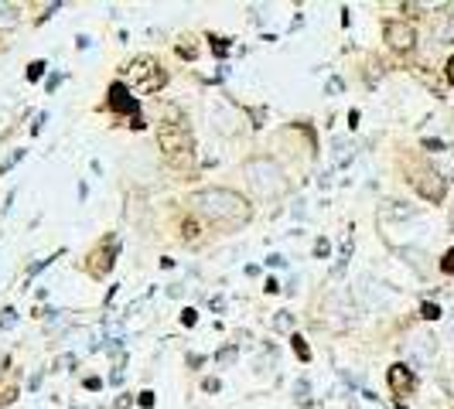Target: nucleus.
<instances>
[{"mask_svg": "<svg viewBox=\"0 0 454 409\" xmlns=\"http://www.w3.org/2000/svg\"><path fill=\"white\" fill-rule=\"evenodd\" d=\"M192 204H195L205 218L219 222V225H243V222H249V215H253L246 198L236 195V191H229V188H202V191L192 195Z\"/></svg>", "mask_w": 454, "mask_h": 409, "instance_id": "1", "label": "nucleus"}, {"mask_svg": "<svg viewBox=\"0 0 454 409\" xmlns=\"http://www.w3.org/2000/svg\"><path fill=\"white\" fill-rule=\"evenodd\" d=\"M243 174H246L249 188H253L260 198H267V202L287 195V177H284L280 164L270 161V157H249V161L243 164Z\"/></svg>", "mask_w": 454, "mask_h": 409, "instance_id": "2", "label": "nucleus"}, {"mask_svg": "<svg viewBox=\"0 0 454 409\" xmlns=\"http://www.w3.org/2000/svg\"><path fill=\"white\" fill-rule=\"evenodd\" d=\"M158 143L165 150V157L174 167H188L192 154H195V137H192V126L185 120H171L158 130Z\"/></svg>", "mask_w": 454, "mask_h": 409, "instance_id": "3", "label": "nucleus"}, {"mask_svg": "<svg viewBox=\"0 0 454 409\" xmlns=\"http://www.w3.org/2000/svg\"><path fill=\"white\" fill-rule=\"evenodd\" d=\"M126 72H130V79H133V89L140 92V96H147V92H158L161 85L167 82L165 69L158 65V58H151V55H137L130 65H126Z\"/></svg>", "mask_w": 454, "mask_h": 409, "instance_id": "4", "label": "nucleus"}, {"mask_svg": "<svg viewBox=\"0 0 454 409\" xmlns=\"http://www.w3.org/2000/svg\"><path fill=\"white\" fill-rule=\"evenodd\" d=\"M410 184L417 188L420 198H427V202H434V204L444 202V195H448V177L441 171H434V167H417Z\"/></svg>", "mask_w": 454, "mask_h": 409, "instance_id": "5", "label": "nucleus"}, {"mask_svg": "<svg viewBox=\"0 0 454 409\" xmlns=\"http://www.w3.org/2000/svg\"><path fill=\"white\" fill-rule=\"evenodd\" d=\"M106 110H110V113H130L137 130L144 126V120L137 116V99H133V92L126 89L124 82H113V85H110V92H106Z\"/></svg>", "mask_w": 454, "mask_h": 409, "instance_id": "6", "label": "nucleus"}, {"mask_svg": "<svg viewBox=\"0 0 454 409\" xmlns=\"http://www.w3.org/2000/svg\"><path fill=\"white\" fill-rule=\"evenodd\" d=\"M382 38H386V44L393 51H410L413 44H417V31L407 21H386L382 24Z\"/></svg>", "mask_w": 454, "mask_h": 409, "instance_id": "7", "label": "nucleus"}, {"mask_svg": "<svg viewBox=\"0 0 454 409\" xmlns=\"http://www.w3.org/2000/svg\"><path fill=\"white\" fill-rule=\"evenodd\" d=\"M403 351H407V358L413 365H430L434 355H437V338L434 334H413Z\"/></svg>", "mask_w": 454, "mask_h": 409, "instance_id": "8", "label": "nucleus"}, {"mask_svg": "<svg viewBox=\"0 0 454 409\" xmlns=\"http://www.w3.org/2000/svg\"><path fill=\"white\" fill-rule=\"evenodd\" d=\"M386 382H389L393 396H410L413 389H417V375H413V368L407 365V362L389 365V372H386Z\"/></svg>", "mask_w": 454, "mask_h": 409, "instance_id": "9", "label": "nucleus"}, {"mask_svg": "<svg viewBox=\"0 0 454 409\" xmlns=\"http://www.w3.org/2000/svg\"><path fill=\"white\" fill-rule=\"evenodd\" d=\"M359 297H362L369 307H386L393 293L386 290V284H379V280H372V277H362V280H359Z\"/></svg>", "mask_w": 454, "mask_h": 409, "instance_id": "10", "label": "nucleus"}, {"mask_svg": "<svg viewBox=\"0 0 454 409\" xmlns=\"http://www.w3.org/2000/svg\"><path fill=\"white\" fill-rule=\"evenodd\" d=\"M382 222H407V218H417V208L407 202H386L382 211H379Z\"/></svg>", "mask_w": 454, "mask_h": 409, "instance_id": "11", "label": "nucleus"}, {"mask_svg": "<svg viewBox=\"0 0 454 409\" xmlns=\"http://www.w3.org/2000/svg\"><path fill=\"white\" fill-rule=\"evenodd\" d=\"M331 150H335V164L338 167H345V164L352 161V140H345V137H338V140H331Z\"/></svg>", "mask_w": 454, "mask_h": 409, "instance_id": "12", "label": "nucleus"}, {"mask_svg": "<svg viewBox=\"0 0 454 409\" xmlns=\"http://www.w3.org/2000/svg\"><path fill=\"white\" fill-rule=\"evenodd\" d=\"M17 21H21L17 7H14V3H0V31H3V28H17Z\"/></svg>", "mask_w": 454, "mask_h": 409, "instance_id": "13", "label": "nucleus"}, {"mask_svg": "<svg viewBox=\"0 0 454 409\" xmlns=\"http://www.w3.org/2000/svg\"><path fill=\"white\" fill-rule=\"evenodd\" d=\"M434 38L444 41V44H454V14H448L441 24H437V31H434Z\"/></svg>", "mask_w": 454, "mask_h": 409, "instance_id": "14", "label": "nucleus"}, {"mask_svg": "<svg viewBox=\"0 0 454 409\" xmlns=\"http://www.w3.org/2000/svg\"><path fill=\"white\" fill-rule=\"evenodd\" d=\"M400 256H403V259L410 263L417 273H427V266H423V259H427V256H423L420 249H400Z\"/></svg>", "mask_w": 454, "mask_h": 409, "instance_id": "15", "label": "nucleus"}, {"mask_svg": "<svg viewBox=\"0 0 454 409\" xmlns=\"http://www.w3.org/2000/svg\"><path fill=\"white\" fill-rule=\"evenodd\" d=\"M290 348H294V355H297L301 362H311V348H308V341H304L301 334H290Z\"/></svg>", "mask_w": 454, "mask_h": 409, "instance_id": "16", "label": "nucleus"}, {"mask_svg": "<svg viewBox=\"0 0 454 409\" xmlns=\"http://www.w3.org/2000/svg\"><path fill=\"white\" fill-rule=\"evenodd\" d=\"M181 236H185V243H195V239L202 236V229H199V222H195V218H188V222H181Z\"/></svg>", "mask_w": 454, "mask_h": 409, "instance_id": "17", "label": "nucleus"}, {"mask_svg": "<svg viewBox=\"0 0 454 409\" xmlns=\"http://www.w3.org/2000/svg\"><path fill=\"white\" fill-rule=\"evenodd\" d=\"M14 324H17V311H14V307H3V311H0V331H10Z\"/></svg>", "mask_w": 454, "mask_h": 409, "instance_id": "18", "label": "nucleus"}, {"mask_svg": "<svg viewBox=\"0 0 454 409\" xmlns=\"http://www.w3.org/2000/svg\"><path fill=\"white\" fill-rule=\"evenodd\" d=\"M294 327V317H290L287 311H277V317H274V331H290Z\"/></svg>", "mask_w": 454, "mask_h": 409, "instance_id": "19", "label": "nucleus"}, {"mask_svg": "<svg viewBox=\"0 0 454 409\" xmlns=\"http://www.w3.org/2000/svg\"><path fill=\"white\" fill-rule=\"evenodd\" d=\"M178 55H181V58H199V44L188 38L185 44H178Z\"/></svg>", "mask_w": 454, "mask_h": 409, "instance_id": "20", "label": "nucleus"}, {"mask_svg": "<svg viewBox=\"0 0 454 409\" xmlns=\"http://www.w3.org/2000/svg\"><path fill=\"white\" fill-rule=\"evenodd\" d=\"M420 317H423V321H437V317H441V307H437V304H423V307H420Z\"/></svg>", "mask_w": 454, "mask_h": 409, "instance_id": "21", "label": "nucleus"}, {"mask_svg": "<svg viewBox=\"0 0 454 409\" xmlns=\"http://www.w3.org/2000/svg\"><path fill=\"white\" fill-rule=\"evenodd\" d=\"M44 69H48V65H44L42 58H38V62H31V65H28V79L31 82H38L44 76Z\"/></svg>", "mask_w": 454, "mask_h": 409, "instance_id": "22", "label": "nucleus"}, {"mask_svg": "<svg viewBox=\"0 0 454 409\" xmlns=\"http://www.w3.org/2000/svg\"><path fill=\"white\" fill-rule=\"evenodd\" d=\"M229 362H236V348H222L215 355V365H229Z\"/></svg>", "mask_w": 454, "mask_h": 409, "instance_id": "23", "label": "nucleus"}, {"mask_svg": "<svg viewBox=\"0 0 454 409\" xmlns=\"http://www.w3.org/2000/svg\"><path fill=\"white\" fill-rule=\"evenodd\" d=\"M212 51H215L219 58H226V55H229V38H212Z\"/></svg>", "mask_w": 454, "mask_h": 409, "instance_id": "24", "label": "nucleus"}, {"mask_svg": "<svg viewBox=\"0 0 454 409\" xmlns=\"http://www.w3.org/2000/svg\"><path fill=\"white\" fill-rule=\"evenodd\" d=\"M21 157H24V150H14V154H10V157H7V161L0 164V177H3V174H7V171H10V167H14V164L21 161Z\"/></svg>", "mask_w": 454, "mask_h": 409, "instance_id": "25", "label": "nucleus"}, {"mask_svg": "<svg viewBox=\"0 0 454 409\" xmlns=\"http://www.w3.org/2000/svg\"><path fill=\"white\" fill-rule=\"evenodd\" d=\"M328 252H331L328 239H318V243H314V259H328Z\"/></svg>", "mask_w": 454, "mask_h": 409, "instance_id": "26", "label": "nucleus"}, {"mask_svg": "<svg viewBox=\"0 0 454 409\" xmlns=\"http://www.w3.org/2000/svg\"><path fill=\"white\" fill-rule=\"evenodd\" d=\"M441 270H444L448 277H454V249H448V252H444V259H441Z\"/></svg>", "mask_w": 454, "mask_h": 409, "instance_id": "27", "label": "nucleus"}, {"mask_svg": "<svg viewBox=\"0 0 454 409\" xmlns=\"http://www.w3.org/2000/svg\"><path fill=\"white\" fill-rule=\"evenodd\" d=\"M342 89H345V82L338 79V76H331V79H328V85H325V92H328V96H338Z\"/></svg>", "mask_w": 454, "mask_h": 409, "instance_id": "28", "label": "nucleus"}, {"mask_svg": "<svg viewBox=\"0 0 454 409\" xmlns=\"http://www.w3.org/2000/svg\"><path fill=\"white\" fill-rule=\"evenodd\" d=\"M294 399H301V403H308V378H301V382L294 385Z\"/></svg>", "mask_w": 454, "mask_h": 409, "instance_id": "29", "label": "nucleus"}, {"mask_svg": "<svg viewBox=\"0 0 454 409\" xmlns=\"http://www.w3.org/2000/svg\"><path fill=\"white\" fill-rule=\"evenodd\" d=\"M137 406L151 409V406H154V392H151V389H144V392H140V396H137Z\"/></svg>", "mask_w": 454, "mask_h": 409, "instance_id": "30", "label": "nucleus"}, {"mask_svg": "<svg viewBox=\"0 0 454 409\" xmlns=\"http://www.w3.org/2000/svg\"><path fill=\"white\" fill-rule=\"evenodd\" d=\"M51 259H55V256H48V259H38V263H35V266L28 270V277H24V280H31V277H38V273H42V270H44V266H48V263H51Z\"/></svg>", "mask_w": 454, "mask_h": 409, "instance_id": "31", "label": "nucleus"}, {"mask_svg": "<svg viewBox=\"0 0 454 409\" xmlns=\"http://www.w3.org/2000/svg\"><path fill=\"white\" fill-rule=\"evenodd\" d=\"M181 324H185V327H195V324H199V314H195L192 307H188V311H181Z\"/></svg>", "mask_w": 454, "mask_h": 409, "instance_id": "32", "label": "nucleus"}, {"mask_svg": "<svg viewBox=\"0 0 454 409\" xmlns=\"http://www.w3.org/2000/svg\"><path fill=\"white\" fill-rule=\"evenodd\" d=\"M62 79H65V76H58V72H55V76H48V79H44V89H48V96H51V92H55V89H58V85H62Z\"/></svg>", "mask_w": 454, "mask_h": 409, "instance_id": "33", "label": "nucleus"}, {"mask_svg": "<svg viewBox=\"0 0 454 409\" xmlns=\"http://www.w3.org/2000/svg\"><path fill=\"white\" fill-rule=\"evenodd\" d=\"M44 123H48V113H38V116H35V123H31V133H35V137H38V133L44 130Z\"/></svg>", "mask_w": 454, "mask_h": 409, "instance_id": "34", "label": "nucleus"}, {"mask_svg": "<svg viewBox=\"0 0 454 409\" xmlns=\"http://www.w3.org/2000/svg\"><path fill=\"white\" fill-rule=\"evenodd\" d=\"M69 365H76V355H62V358L55 362V372H65Z\"/></svg>", "mask_w": 454, "mask_h": 409, "instance_id": "35", "label": "nucleus"}, {"mask_svg": "<svg viewBox=\"0 0 454 409\" xmlns=\"http://www.w3.org/2000/svg\"><path fill=\"white\" fill-rule=\"evenodd\" d=\"M202 389H205V392H219V389H222V382H219V378H205V382H202Z\"/></svg>", "mask_w": 454, "mask_h": 409, "instance_id": "36", "label": "nucleus"}, {"mask_svg": "<svg viewBox=\"0 0 454 409\" xmlns=\"http://www.w3.org/2000/svg\"><path fill=\"white\" fill-rule=\"evenodd\" d=\"M133 406V396H120L117 403H113V409H130Z\"/></svg>", "mask_w": 454, "mask_h": 409, "instance_id": "37", "label": "nucleus"}, {"mask_svg": "<svg viewBox=\"0 0 454 409\" xmlns=\"http://www.w3.org/2000/svg\"><path fill=\"white\" fill-rule=\"evenodd\" d=\"M38 385H42V372H35V375H31V378H28V389H31V392H35V389H38Z\"/></svg>", "mask_w": 454, "mask_h": 409, "instance_id": "38", "label": "nucleus"}, {"mask_svg": "<svg viewBox=\"0 0 454 409\" xmlns=\"http://www.w3.org/2000/svg\"><path fill=\"white\" fill-rule=\"evenodd\" d=\"M110 382H113V385H120V382H124V365H120V368H113V375H110Z\"/></svg>", "mask_w": 454, "mask_h": 409, "instance_id": "39", "label": "nucleus"}, {"mask_svg": "<svg viewBox=\"0 0 454 409\" xmlns=\"http://www.w3.org/2000/svg\"><path fill=\"white\" fill-rule=\"evenodd\" d=\"M263 290H267V293H280V284H277V280H274V277H270V280H267V286H263Z\"/></svg>", "mask_w": 454, "mask_h": 409, "instance_id": "40", "label": "nucleus"}, {"mask_svg": "<svg viewBox=\"0 0 454 409\" xmlns=\"http://www.w3.org/2000/svg\"><path fill=\"white\" fill-rule=\"evenodd\" d=\"M423 147H427V150H444V143H441V140H423Z\"/></svg>", "mask_w": 454, "mask_h": 409, "instance_id": "41", "label": "nucleus"}, {"mask_svg": "<svg viewBox=\"0 0 454 409\" xmlns=\"http://www.w3.org/2000/svg\"><path fill=\"white\" fill-rule=\"evenodd\" d=\"M202 362H205V355H188V365H192V368H199Z\"/></svg>", "mask_w": 454, "mask_h": 409, "instance_id": "42", "label": "nucleus"}, {"mask_svg": "<svg viewBox=\"0 0 454 409\" xmlns=\"http://www.w3.org/2000/svg\"><path fill=\"white\" fill-rule=\"evenodd\" d=\"M267 263H270V266H287V259H284V256H270Z\"/></svg>", "mask_w": 454, "mask_h": 409, "instance_id": "43", "label": "nucleus"}, {"mask_svg": "<svg viewBox=\"0 0 454 409\" xmlns=\"http://www.w3.org/2000/svg\"><path fill=\"white\" fill-rule=\"evenodd\" d=\"M208 304H212V311H222V307H226V300H222V297H212Z\"/></svg>", "mask_w": 454, "mask_h": 409, "instance_id": "44", "label": "nucleus"}, {"mask_svg": "<svg viewBox=\"0 0 454 409\" xmlns=\"http://www.w3.org/2000/svg\"><path fill=\"white\" fill-rule=\"evenodd\" d=\"M448 82L454 85V55H451V62H448Z\"/></svg>", "mask_w": 454, "mask_h": 409, "instance_id": "45", "label": "nucleus"}, {"mask_svg": "<svg viewBox=\"0 0 454 409\" xmlns=\"http://www.w3.org/2000/svg\"><path fill=\"white\" fill-rule=\"evenodd\" d=\"M448 331H451V338H454V321H451V324H448Z\"/></svg>", "mask_w": 454, "mask_h": 409, "instance_id": "46", "label": "nucleus"}, {"mask_svg": "<svg viewBox=\"0 0 454 409\" xmlns=\"http://www.w3.org/2000/svg\"><path fill=\"white\" fill-rule=\"evenodd\" d=\"M451 229H454V211H451Z\"/></svg>", "mask_w": 454, "mask_h": 409, "instance_id": "47", "label": "nucleus"}]
</instances>
